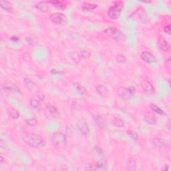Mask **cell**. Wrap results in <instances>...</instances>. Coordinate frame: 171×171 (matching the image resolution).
I'll return each mask as SVG.
<instances>
[{"mask_svg": "<svg viewBox=\"0 0 171 171\" xmlns=\"http://www.w3.org/2000/svg\"><path fill=\"white\" fill-rule=\"evenodd\" d=\"M85 170H96V165H94L92 163H88L85 167Z\"/></svg>", "mask_w": 171, "mask_h": 171, "instance_id": "cell-36", "label": "cell"}, {"mask_svg": "<svg viewBox=\"0 0 171 171\" xmlns=\"http://www.w3.org/2000/svg\"><path fill=\"white\" fill-rule=\"evenodd\" d=\"M153 144L155 147L157 148H162L165 147V142L164 140L161 138H155L153 140Z\"/></svg>", "mask_w": 171, "mask_h": 171, "instance_id": "cell-26", "label": "cell"}, {"mask_svg": "<svg viewBox=\"0 0 171 171\" xmlns=\"http://www.w3.org/2000/svg\"><path fill=\"white\" fill-rule=\"evenodd\" d=\"M141 2H142V3H148L149 4V3H151V1H150V0L149 1H141Z\"/></svg>", "mask_w": 171, "mask_h": 171, "instance_id": "cell-44", "label": "cell"}, {"mask_svg": "<svg viewBox=\"0 0 171 171\" xmlns=\"http://www.w3.org/2000/svg\"><path fill=\"white\" fill-rule=\"evenodd\" d=\"M49 19L54 24L59 25H64L67 23L66 16L60 12H56L49 16Z\"/></svg>", "mask_w": 171, "mask_h": 171, "instance_id": "cell-6", "label": "cell"}, {"mask_svg": "<svg viewBox=\"0 0 171 171\" xmlns=\"http://www.w3.org/2000/svg\"><path fill=\"white\" fill-rule=\"evenodd\" d=\"M168 169H169V166H168V165H165V167H164V168H162V170H168Z\"/></svg>", "mask_w": 171, "mask_h": 171, "instance_id": "cell-42", "label": "cell"}, {"mask_svg": "<svg viewBox=\"0 0 171 171\" xmlns=\"http://www.w3.org/2000/svg\"><path fill=\"white\" fill-rule=\"evenodd\" d=\"M4 160H5L4 158L2 157V156H1V157H0V163H1V164H2V163L4 162Z\"/></svg>", "mask_w": 171, "mask_h": 171, "instance_id": "cell-43", "label": "cell"}, {"mask_svg": "<svg viewBox=\"0 0 171 171\" xmlns=\"http://www.w3.org/2000/svg\"><path fill=\"white\" fill-rule=\"evenodd\" d=\"M140 59L147 64H152L157 62V58L153 54L148 51H144L140 54Z\"/></svg>", "mask_w": 171, "mask_h": 171, "instance_id": "cell-8", "label": "cell"}, {"mask_svg": "<svg viewBox=\"0 0 171 171\" xmlns=\"http://www.w3.org/2000/svg\"><path fill=\"white\" fill-rule=\"evenodd\" d=\"M25 122H26L27 124L29 126H31V127H34V126H35L38 124V120L34 118L26 119V120H25Z\"/></svg>", "mask_w": 171, "mask_h": 171, "instance_id": "cell-33", "label": "cell"}, {"mask_svg": "<svg viewBox=\"0 0 171 171\" xmlns=\"http://www.w3.org/2000/svg\"><path fill=\"white\" fill-rule=\"evenodd\" d=\"M47 110H48V112L52 117L54 118H57L59 115V112L58 109L56 108V106H54L53 105L50 104H48L46 105Z\"/></svg>", "mask_w": 171, "mask_h": 171, "instance_id": "cell-21", "label": "cell"}, {"mask_svg": "<svg viewBox=\"0 0 171 171\" xmlns=\"http://www.w3.org/2000/svg\"><path fill=\"white\" fill-rule=\"evenodd\" d=\"M166 66H167L168 70H170V58H168L167 59V60L166 61Z\"/></svg>", "mask_w": 171, "mask_h": 171, "instance_id": "cell-39", "label": "cell"}, {"mask_svg": "<svg viewBox=\"0 0 171 171\" xmlns=\"http://www.w3.org/2000/svg\"><path fill=\"white\" fill-rule=\"evenodd\" d=\"M168 86H169L170 87V78L168 79Z\"/></svg>", "mask_w": 171, "mask_h": 171, "instance_id": "cell-45", "label": "cell"}, {"mask_svg": "<svg viewBox=\"0 0 171 171\" xmlns=\"http://www.w3.org/2000/svg\"><path fill=\"white\" fill-rule=\"evenodd\" d=\"M36 8L39 11L46 13L49 10V3L48 1H39L35 5Z\"/></svg>", "mask_w": 171, "mask_h": 171, "instance_id": "cell-14", "label": "cell"}, {"mask_svg": "<svg viewBox=\"0 0 171 171\" xmlns=\"http://www.w3.org/2000/svg\"><path fill=\"white\" fill-rule=\"evenodd\" d=\"M2 88H4V90L6 92H9L16 94H21V92L19 88L17 86L16 84H15L11 82H6L5 86H2Z\"/></svg>", "mask_w": 171, "mask_h": 171, "instance_id": "cell-9", "label": "cell"}, {"mask_svg": "<svg viewBox=\"0 0 171 171\" xmlns=\"http://www.w3.org/2000/svg\"><path fill=\"white\" fill-rule=\"evenodd\" d=\"M158 45L160 49L164 52H167L170 50V46L168 42L166 40L165 38L162 36H160L158 39Z\"/></svg>", "mask_w": 171, "mask_h": 171, "instance_id": "cell-11", "label": "cell"}, {"mask_svg": "<svg viewBox=\"0 0 171 171\" xmlns=\"http://www.w3.org/2000/svg\"><path fill=\"white\" fill-rule=\"evenodd\" d=\"M145 121L148 124H156L157 123V119L152 113L147 112L145 114Z\"/></svg>", "mask_w": 171, "mask_h": 171, "instance_id": "cell-16", "label": "cell"}, {"mask_svg": "<svg viewBox=\"0 0 171 171\" xmlns=\"http://www.w3.org/2000/svg\"><path fill=\"white\" fill-rule=\"evenodd\" d=\"M0 6L2 9H5V10L11 11L13 9V5L8 1H4V0H1L0 1Z\"/></svg>", "mask_w": 171, "mask_h": 171, "instance_id": "cell-23", "label": "cell"}, {"mask_svg": "<svg viewBox=\"0 0 171 171\" xmlns=\"http://www.w3.org/2000/svg\"><path fill=\"white\" fill-rule=\"evenodd\" d=\"M140 86L144 92L148 95H152L155 92V88L152 84L147 80H144L141 82Z\"/></svg>", "mask_w": 171, "mask_h": 171, "instance_id": "cell-7", "label": "cell"}, {"mask_svg": "<svg viewBox=\"0 0 171 171\" xmlns=\"http://www.w3.org/2000/svg\"><path fill=\"white\" fill-rule=\"evenodd\" d=\"M10 40L14 41H18L19 40V38H18V37L13 36V37H11V38H10Z\"/></svg>", "mask_w": 171, "mask_h": 171, "instance_id": "cell-41", "label": "cell"}, {"mask_svg": "<svg viewBox=\"0 0 171 171\" xmlns=\"http://www.w3.org/2000/svg\"><path fill=\"white\" fill-rule=\"evenodd\" d=\"M104 34L109 38L117 42H124L126 39V36L120 29L114 27H109L104 31Z\"/></svg>", "mask_w": 171, "mask_h": 171, "instance_id": "cell-2", "label": "cell"}, {"mask_svg": "<svg viewBox=\"0 0 171 171\" xmlns=\"http://www.w3.org/2000/svg\"><path fill=\"white\" fill-rule=\"evenodd\" d=\"M112 122L113 124L116 126V127L122 128L124 127V122L122 119L120 117H116V116H115V117H114L112 118Z\"/></svg>", "mask_w": 171, "mask_h": 171, "instance_id": "cell-27", "label": "cell"}, {"mask_svg": "<svg viewBox=\"0 0 171 171\" xmlns=\"http://www.w3.org/2000/svg\"><path fill=\"white\" fill-rule=\"evenodd\" d=\"M136 88L134 86H130L128 88L120 87L117 90L118 95L124 100H130L135 94Z\"/></svg>", "mask_w": 171, "mask_h": 171, "instance_id": "cell-5", "label": "cell"}, {"mask_svg": "<svg viewBox=\"0 0 171 171\" xmlns=\"http://www.w3.org/2000/svg\"><path fill=\"white\" fill-rule=\"evenodd\" d=\"M135 17L142 21H146L148 19V16L145 10L142 8H139L134 13Z\"/></svg>", "mask_w": 171, "mask_h": 171, "instance_id": "cell-13", "label": "cell"}, {"mask_svg": "<svg viewBox=\"0 0 171 171\" xmlns=\"http://www.w3.org/2000/svg\"><path fill=\"white\" fill-rule=\"evenodd\" d=\"M124 3L122 1H116L114 4L109 7L108 16L112 19H117L120 17L123 9Z\"/></svg>", "mask_w": 171, "mask_h": 171, "instance_id": "cell-4", "label": "cell"}, {"mask_svg": "<svg viewBox=\"0 0 171 171\" xmlns=\"http://www.w3.org/2000/svg\"><path fill=\"white\" fill-rule=\"evenodd\" d=\"M127 135L129 136L130 138L132 140H137L138 139V135L137 132L132 130H128L127 132Z\"/></svg>", "mask_w": 171, "mask_h": 171, "instance_id": "cell-34", "label": "cell"}, {"mask_svg": "<svg viewBox=\"0 0 171 171\" xmlns=\"http://www.w3.org/2000/svg\"><path fill=\"white\" fill-rule=\"evenodd\" d=\"M97 4H91V3H84L82 6V10L83 11H86V12H89V11H92L93 10H94L96 8H97Z\"/></svg>", "mask_w": 171, "mask_h": 171, "instance_id": "cell-19", "label": "cell"}, {"mask_svg": "<svg viewBox=\"0 0 171 171\" xmlns=\"http://www.w3.org/2000/svg\"><path fill=\"white\" fill-rule=\"evenodd\" d=\"M93 152L95 155L97 156V157L101 158H104V152L102 148L98 147V146H94L93 148Z\"/></svg>", "mask_w": 171, "mask_h": 171, "instance_id": "cell-29", "label": "cell"}, {"mask_svg": "<svg viewBox=\"0 0 171 171\" xmlns=\"http://www.w3.org/2000/svg\"><path fill=\"white\" fill-rule=\"evenodd\" d=\"M51 142L54 147L62 148L67 144L66 136L61 132H56L52 136Z\"/></svg>", "mask_w": 171, "mask_h": 171, "instance_id": "cell-3", "label": "cell"}, {"mask_svg": "<svg viewBox=\"0 0 171 171\" xmlns=\"http://www.w3.org/2000/svg\"><path fill=\"white\" fill-rule=\"evenodd\" d=\"M9 115L14 120H17V119L19 118L20 114H19L18 110H17L16 108H11L9 110Z\"/></svg>", "mask_w": 171, "mask_h": 171, "instance_id": "cell-31", "label": "cell"}, {"mask_svg": "<svg viewBox=\"0 0 171 171\" xmlns=\"http://www.w3.org/2000/svg\"><path fill=\"white\" fill-rule=\"evenodd\" d=\"M107 168V162L104 158H101L97 161L96 164V168L97 170H104Z\"/></svg>", "mask_w": 171, "mask_h": 171, "instance_id": "cell-18", "label": "cell"}, {"mask_svg": "<svg viewBox=\"0 0 171 171\" xmlns=\"http://www.w3.org/2000/svg\"><path fill=\"white\" fill-rule=\"evenodd\" d=\"M150 109L152 110V112H155L156 114H158L161 115V116L165 115L164 111H163L160 107H158L157 105H155L152 104L150 105Z\"/></svg>", "mask_w": 171, "mask_h": 171, "instance_id": "cell-30", "label": "cell"}, {"mask_svg": "<svg viewBox=\"0 0 171 171\" xmlns=\"http://www.w3.org/2000/svg\"><path fill=\"white\" fill-rule=\"evenodd\" d=\"M29 104L31 106L32 108L34 109H38L40 108L41 106V102L39 99L36 98H33L31 99L30 102H29Z\"/></svg>", "mask_w": 171, "mask_h": 171, "instance_id": "cell-28", "label": "cell"}, {"mask_svg": "<svg viewBox=\"0 0 171 171\" xmlns=\"http://www.w3.org/2000/svg\"><path fill=\"white\" fill-rule=\"evenodd\" d=\"M49 4H50L53 6L57 7L59 9H65L66 8V4L63 1H58V0H52V1H48Z\"/></svg>", "mask_w": 171, "mask_h": 171, "instance_id": "cell-20", "label": "cell"}, {"mask_svg": "<svg viewBox=\"0 0 171 171\" xmlns=\"http://www.w3.org/2000/svg\"><path fill=\"white\" fill-rule=\"evenodd\" d=\"M51 73L52 74H61L62 72L61 71H58V70H56V69H53V70H51Z\"/></svg>", "mask_w": 171, "mask_h": 171, "instance_id": "cell-40", "label": "cell"}, {"mask_svg": "<svg viewBox=\"0 0 171 171\" xmlns=\"http://www.w3.org/2000/svg\"><path fill=\"white\" fill-rule=\"evenodd\" d=\"M24 84L26 87L29 90H32L35 88L36 84L33 80H31L29 78H24Z\"/></svg>", "mask_w": 171, "mask_h": 171, "instance_id": "cell-24", "label": "cell"}, {"mask_svg": "<svg viewBox=\"0 0 171 171\" xmlns=\"http://www.w3.org/2000/svg\"><path fill=\"white\" fill-rule=\"evenodd\" d=\"M22 140L27 145L34 148H41L46 146L44 138L36 133H24L22 135Z\"/></svg>", "mask_w": 171, "mask_h": 171, "instance_id": "cell-1", "label": "cell"}, {"mask_svg": "<svg viewBox=\"0 0 171 171\" xmlns=\"http://www.w3.org/2000/svg\"><path fill=\"white\" fill-rule=\"evenodd\" d=\"M137 168V163L135 158L132 157H130L128 158L127 162H126V168L127 170L130 171H135Z\"/></svg>", "mask_w": 171, "mask_h": 171, "instance_id": "cell-15", "label": "cell"}, {"mask_svg": "<svg viewBox=\"0 0 171 171\" xmlns=\"http://www.w3.org/2000/svg\"><path fill=\"white\" fill-rule=\"evenodd\" d=\"M69 56L72 59V60L76 64H78L81 60V57L80 54H79V53H77L76 52H69Z\"/></svg>", "mask_w": 171, "mask_h": 171, "instance_id": "cell-25", "label": "cell"}, {"mask_svg": "<svg viewBox=\"0 0 171 171\" xmlns=\"http://www.w3.org/2000/svg\"><path fill=\"white\" fill-rule=\"evenodd\" d=\"M74 90H76V92L78 93L79 94L84 95L87 92L86 89L84 88L83 86H82L81 84H80L78 82L74 83Z\"/></svg>", "mask_w": 171, "mask_h": 171, "instance_id": "cell-22", "label": "cell"}, {"mask_svg": "<svg viewBox=\"0 0 171 171\" xmlns=\"http://www.w3.org/2000/svg\"><path fill=\"white\" fill-rule=\"evenodd\" d=\"M76 127L78 130L84 136H87L90 133V128L88 124L84 120L78 121L76 124Z\"/></svg>", "mask_w": 171, "mask_h": 171, "instance_id": "cell-10", "label": "cell"}, {"mask_svg": "<svg viewBox=\"0 0 171 171\" xmlns=\"http://www.w3.org/2000/svg\"><path fill=\"white\" fill-rule=\"evenodd\" d=\"M163 31L165 34H170L171 31V28H170V24L168 25V26H165L163 28Z\"/></svg>", "mask_w": 171, "mask_h": 171, "instance_id": "cell-37", "label": "cell"}, {"mask_svg": "<svg viewBox=\"0 0 171 171\" xmlns=\"http://www.w3.org/2000/svg\"><path fill=\"white\" fill-rule=\"evenodd\" d=\"M115 58H116V62H118L119 64L125 63L126 62V59H127V58H126V57L124 55H123V54H117V55L116 56Z\"/></svg>", "mask_w": 171, "mask_h": 171, "instance_id": "cell-32", "label": "cell"}, {"mask_svg": "<svg viewBox=\"0 0 171 171\" xmlns=\"http://www.w3.org/2000/svg\"><path fill=\"white\" fill-rule=\"evenodd\" d=\"M95 88L98 94L102 96V97H108L109 96L108 89L104 85H103V84H96Z\"/></svg>", "mask_w": 171, "mask_h": 171, "instance_id": "cell-12", "label": "cell"}, {"mask_svg": "<svg viewBox=\"0 0 171 171\" xmlns=\"http://www.w3.org/2000/svg\"><path fill=\"white\" fill-rule=\"evenodd\" d=\"M80 56L81 57V58H85V59H88L90 57L91 54L90 52H89L88 51L85 50V49H82L80 52Z\"/></svg>", "mask_w": 171, "mask_h": 171, "instance_id": "cell-35", "label": "cell"}, {"mask_svg": "<svg viewBox=\"0 0 171 171\" xmlns=\"http://www.w3.org/2000/svg\"><path fill=\"white\" fill-rule=\"evenodd\" d=\"M37 97L38 98V99L39 100H44V99H45V96H44V94L42 92H39V94H38V96Z\"/></svg>", "mask_w": 171, "mask_h": 171, "instance_id": "cell-38", "label": "cell"}, {"mask_svg": "<svg viewBox=\"0 0 171 171\" xmlns=\"http://www.w3.org/2000/svg\"><path fill=\"white\" fill-rule=\"evenodd\" d=\"M93 119H94V122L96 123V124L97 125L99 128H105L106 123L102 117H101L100 116H99L98 114H95L93 116Z\"/></svg>", "mask_w": 171, "mask_h": 171, "instance_id": "cell-17", "label": "cell"}]
</instances>
